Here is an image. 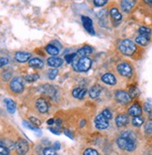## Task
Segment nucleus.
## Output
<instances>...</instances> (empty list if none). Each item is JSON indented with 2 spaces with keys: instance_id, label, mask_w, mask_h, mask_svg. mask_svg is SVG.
<instances>
[{
  "instance_id": "obj_27",
  "label": "nucleus",
  "mask_w": 152,
  "mask_h": 155,
  "mask_svg": "<svg viewBox=\"0 0 152 155\" xmlns=\"http://www.w3.org/2000/svg\"><path fill=\"white\" fill-rule=\"evenodd\" d=\"M23 125L24 126V127H26L27 129H30V130H32V131H35V132H37V133H40V131L36 127L35 125H33V124H31L30 122H27V121H23Z\"/></svg>"
},
{
  "instance_id": "obj_25",
  "label": "nucleus",
  "mask_w": 152,
  "mask_h": 155,
  "mask_svg": "<svg viewBox=\"0 0 152 155\" xmlns=\"http://www.w3.org/2000/svg\"><path fill=\"white\" fill-rule=\"evenodd\" d=\"M120 137L127 138V139H130V140H132V141H135V135L133 134V133H131V132H124V133H122Z\"/></svg>"
},
{
  "instance_id": "obj_33",
  "label": "nucleus",
  "mask_w": 152,
  "mask_h": 155,
  "mask_svg": "<svg viewBox=\"0 0 152 155\" xmlns=\"http://www.w3.org/2000/svg\"><path fill=\"white\" fill-rule=\"evenodd\" d=\"M39 79V75L38 74H29V75H27L25 77V80L27 81V82H29V83H32V82H35L36 80H38Z\"/></svg>"
},
{
  "instance_id": "obj_40",
  "label": "nucleus",
  "mask_w": 152,
  "mask_h": 155,
  "mask_svg": "<svg viewBox=\"0 0 152 155\" xmlns=\"http://www.w3.org/2000/svg\"><path fill=\"white\" fill-rule=\"evenodd\" d=\"M144 108H145V111L146 112H148V113H151V110H152V107L150 105V104H145L144 105Z\"/></svg>"
},
{
  "instance_id": "obj_16",
  "label": "nucleus",
  "mask_w": 152,
  "mask_h": 155,
  "mask_svg": "<svg viewBox=\"0 0 152 155\" xmlns=\"http://www.w3.org/2000/svg\"><path fill=\"white\" fill-rule=\"evenodd\" d=\"M92 52H93V49L90 46H85L80 50H78L77 56L79 58H87L88 54H90Z\"/></svg>"
},
{
  "instance_id": "obj_22",
  "label": "nucleus",
  "mask_w": 152,
  "mask_h": 155,
  "mask_svg": "<svg viewBox=\"0 0 152 155\" xmlns=\"http://www.w3.org/2000/svg\"><path fill=\"white\" fill-rule=\"evenodd\" d=\"M135 41L142 45V46H146V45H147L148 41H149V38H148V36H144V35H140L138 36V37L135 39Z\"/></svg>"
},
{
  "instance_id": "obj_29",
  "label": "nucleus",
  "mask_w": 152,
  "mask_h": 155,
  "mask_svg": "<svg viewBox=\"0 0 152 155\" xmlns=\"http://www.w3.org/2000/svg\"><path fill=\"white\" fill-rule=\"evenodd\" d=\"M139 89L137 88V87H131V89H130V96H131V98H135V97H137L138 95H139Z\"/></svg>"
},
{
  "instance_id": "obj_41",
  "label": "nucleus",
  "mask_w": 152,
  "mask_h": 155,
  "mask_svg": "<svg viewBox=\"0 0 152 155\" xmlns=\"http://www.w3.org/2000/svg\"><path fill=\"white\" fill-rule=\"evenodd\" d=\"M1 67H4L5 65H7L8 63V58H1Z\"/></svg>"
},
{
  "instance_id": "obj_46",
  "label": "nucleus",
  "mask_w": 152,
  "mask_h": 155,
  "mask_svg": "<svg viewBox=\"0 0 152 155\" xmlns=\"http://www.w3.org/2000/svg\"><path fill=\"white\" fill-rule=\"evenodd\" d=\"M151 4H152V1H151Z\"/></svg>"
},
{
  "instance_id": "obj_21",
  "label": "nucleus",
  "mask_w": 152,
  "mask_h": 155,
  "mask_svg": "<svg viewBox=\"0 0 152 155\" xmlns=\"http://www.w3.org/2000/svg\"><path fill=\"white\" fill-rule=\"evenodd\" d=\"M29 65L33 68H37V69H40L43 67V61L40 58H32L29 60Z\"/></svg>"
},
{
  "instance_id": "obj_37",
  "label": "nucleus",
  "mask_w": 152,
  "mask_h": 155,
  "mask_svg": "<svg viewBox=\"0 0 152 155\" xmlns=\"http://www.w3.org/2000/svg\"><path fill=\"white\" fill-rule=\"evenodd\" d=\"M0 153H1V155H8L10 154V150L6 147L1 146V148H0Z\"/></svg>"
},
{
  "instance_id": "obj_26",
  "label": "nucleus",
  "mask_w": 152,
  "mask_h": 155,
  "mask_svg": "<svg viewBox=\"0 0 152 155\" xmlns=\"http://www.w3.org/2000/svg\"><path fill=\"white\" fill-rule=\"evenodd\" d=\"M143 123H144V118H143L142 117H134L132 118V124L134 125L135 127H139L141 126Z\"/></svg>"
},
{
  "instance_id": "obj_6",
  "label": "nucleus",
  "mask_w": 152,
  "mask_h": 155,
  "mask_svg": "<svg viewBox=\"0 0 152 155\" xmlns=\"http://www.w3.org/2000/svg\"><path fill=\"white\" fill-rule=\"evenodd\" d=\"M95 126L97 127L98 129H100V130L107 129L109 127L108 120H107V118L102 114L98 115L96 117V118H95Z\"/></svg>"
},
{
  "instance_id": "obj_18",
  "label": "nucleus",
  "mask_w": 152,
  "mask_h": 155,
  "mask_svg": "<svg viewBox=\"0 0 152 155\" xmlns=\"http://www.w3.org/2000/svg\"><path fill=\"white\" fill-rule=\"evenodd\" d=\"M135 4V1H130V0H123L120 3V6H121V8L124 11V12H130L131 8H133Z\"/></svg>"
},
{
  "instance_id": "obj_39",
  "label": "nucleus",
  "mask_w": 152,
  "mask_h": 155,
  "mask_svg": "<svg viewBox=\"0 0 152 155\" xmlns=\"http://www.w3.org/2000/svg\"><path fill=\"white\" fill-rule=\"evenodd\" d=\"M30 120H31V122H33L34 124H35V126H40V120H39L38 118H36V117H30Z\"/></svg>"
},
{
  "instance_id": "obj_44",
  "label": "nucleus",
  "mask_w": 152,
  "mask_h": 155,
  "mask_svg": "<svg viewBox=\"0 0 152 155\" xmlns=\"http://www.w3.org/2000/svg\"><path fill=\"white\" fill-rule=\"evenodd\" d=\"M49 131H51L53 134H60V131L59 130H55V129H53V128H49Z\"/></svg>"
},
{
  "instance_id": "obj_10",
  "label": "nucleus",
  "mask_w": 152,
  "mask_h": 155,
  "mask_svg": "<svg viewBox=\"0 0 152 155\" xmlns=\"http://www.w3.org/2000/svg\"><path fill=\"white\" fill-rule=\"evenodd\" d=\"M36 106H37L38 110L40 113H46L48 111V104L46 101L42 98H40L37 102H36Z\"/></svg>"
},
{
  "instance_id": "obj_30",
  "label": "nucleus",
  "mask_w": 152,
  "mask_h": 155,
  "mask_svg": "<svg viewBox=\"0 0 152 155\" xmlns=\"http://www.w3.org/2000/svg\"><path fill=\"white\" fill-rule=\"evenodd\" d=\"M145 132L147 134H152V120L147 122L145 126Z\"/></svg>"
},
{
  "instance_id": "obj_42",
  "label": "nucleus",
  "mask_w": 152,
  "mask_h": 155,
  "mask_svg": "<svg viewBox=\"0 0 152 155\" xmlns=\"http://www.w3.org/2000/svg\"><path fill=\"white\" fill-rule=\"evenodd\" d=\"M60 148H61V144L57 141V142H56L55 144H53V150H60Z\"/></svg>"
},
{
  "instance_id": "obj_2",
  "label": "nucleus",
  "mask_w": 152,
  "mask_h": 155,
  "mask_svg": "<svg viewBox=\"0 0 152 155\" xmlns=\"http://www.w3.org/2000/svg\"><path fill=\"white\" fill-rule=\"evenodd\" d=\"M119 50L122 54L131 56L136 51V45L133 43L131 40H124L119 44Z\"/></svg>"
},
{
  "instance_id": "obj_19",
  "label": "nucleus",
  "mask_w": 152,
  "mask_h": 155,
  "mask_svg": "<svg viewBox=\"0 0 152 155\" xmlns=\"http://www.w3.org/2000/svg\"><path fill=\"white\" fill-rule=\"evenodd\" d=\"M4 102H5V104H6V106H7L8 111L10 112L11 114H13V113L15 112V110H16V104H15V103L12 101V100L8 99V98H6V99L4 100Z\"/></svg>"
},
{
  "instance_id": "obj_11",
  "label": "nucleus",
  "mask_w": 152,
  "mask_h": 155,
  "mask_svg": "<svg viewBox=\"0 0 152 155\" xmlns=\"http://www.w3.org/2000/svg\"><path fill=\"white\" fill-rule=\"evenodd\" d=\"M129 123V117L127 115H118L115 117V124L118 127H123Z\"/></svg>"
},
{
  "instance_id": "obj_24",
  "label": "nucleus",
  "mask_w": 152,
  "mask_h": 155,
  "mask_svg": "<svg viewBox=\"0 0 152 155\" xmlns=\"http://www.w3.org/2000/svg\"><path fill=\"white\" fill-rule=\"evenodd\" d=\"M110 15L115 21H120L122 19V15L120 14L118 8H113L110 11Z\"/></svg>"
},
{
  "instance_id": "obj_13",
  "label": "nucleus",
  "mask_w": 152,
  "mask_h": 155,
  "mask_svg": "<svg viewBox=\"0 0 152 155\" xmlns=\"http://www.w3.org/2000/svg\"><path fill=\"white\" fill-rule=\"evenodd\" d=\"M47 62H48L49 66L53 67V68H58L62 65L63 60H62L60 58H57V57H52V58H49L47 59Z\"/></svg>"
},
{
  "instance_id": "obj_20",
  "label": "nucleus",
  "mask_w": 152,
  "mask_h": 155,
  "mask_svg": "<svg viewBox=\"0 0 152 155\" xmlns=\"http://www.w3.org/2000/svg\"><path fill=\"white\" fill-rule=\"evenodd\" d=\"M86 93V90L82 87H75L73 91V95L77 99H83Z\"/></svg>"
},
{
  "instance_id": "obj_23",
  "label": "nucleus",
  "mask_w": 152,
  "mask_h": 155,
  "mask_svg": "<svg viewBox=\"0 0 152 155\" xmlns=\"http://www.w3.org/2000/svg\"><path fill=\"white\" fill-rule=\"evenodd\" d=\"M45 50L48 54H52V56H57V54H58V53H59V49L53 44L47 45V46L45 47Z\"/></svg>"
},
{
  "instance_id": "obj_7",
  "label": "nucleus",
  "mask_w": 152,
  "mask_h": 155,
  "mask_svg": "<svg viewBox=\"0 0 152 155\" xmlns=\"http://www.w3.org/2000/svg\"><path fill=\"white\" fill-rule=\"evenodd\" d=\"M118 72L123 75V76H126V77H131L132 74V69L131 67L128 64V63H121L118 66Z\"/></svg>"
},
{
  "instance_id": "obj_32",
  "label": "nucleus",
  "mask_w": 152,
  "mask_h": 155,
  "mask_svg": "<svg viewBox=\"0 0 152 155\" xmlns=\"http://www.w3.org/2000/svg\"><path fill=\"white\" fill-rule=\"evenodd\" d=\"M43 154L44 155H57L56 150L53 148H45L43 150Z\"/></svg>"
},
{
  "instance_id": "obj_34",
  "label": "nucleus",
  "mask_w": 152,
  "mask_h": 155,
  "mask_svg": "<svg viewBox=\"0 0 152 155\" xmlns=\"http://www.w3.org/2000/svg\"><path fill=\"white\" fill-rule=\"evenodd\" d=\"M57 74H58V71L57 70H52V71H49V74H48V77H49V79H51V80H53L56 77H57Z\"/></svg>"
},
{
  "instance_id": "obj_12",
  "label": "nucleus",
  "mask_w": 152,
  "mask_h": 155,
  "mask_svg": "<svg viewBox=\"0 0 152 155\" xmlns=\"http://www.w3.org/2000/svg\"><path fill=\"white\" fill-rule=\"evenodd\" d=\"M129 114L131 116H132L133 117H139L142 113V108L139 104H132L130 108H129V110H128Z\"/></svg>"
},
{
  "instance_id": "obj_4",
  "label": "nucleus",
  "mask_w": 152,
  "mask_h": 155,
  "mask_svg": "<svg viewBox=\"0 0 152 155\" xmlns=\"http://www.w3.org/2000/svg\"><path fill=\"white\" fill-rule=\"evenodd\" d=\"M11 89L15 93H20L24 89V79L22 77H15L10 83Z\"/></svg>"
},
{
  "instance_id": "obj_3",
  "label": "nucleus",
  "mask_w": 152,
  "mask_h": 155,
  "mask_svg": "<svg viewBox=\"0 0 152 155\" xmlns=\"http://www.w3.org/2000/svg\"><path fill=\"white\" fill-rule=\"evenodd\" d=\"M118 146L124 150H128V151H132L135 149V141H132L127 138H123V137H119L117 140Z\"/></svg>"
},
{
  "instance_id": "obj_5",
  "label": "nucleus",
  "mask_w": 152,
  "mask_h": 155,
  "mask_svg": "<svg viewBox=\"0 0 152 155\" xmlns=\"http://www.w3.org/2000/svg\"><path fill=\"white\" fill-rule=\"evenodd\" d=\"M15 150L19 155H24L29 150V145L26 140L20 138L15 143Z\"/></svg>"
},
{
  "instance_id": "obj_1",
  "label": "nucleus",
  "mask_w": 152,
  "mask_h": 155,
  "mask_svg": "<svg viewBox=\"0 0 152 155\" xmlns=\"http://www.w3.org/2000/svg\"><path fill=\"white\" fill-rule=\"evenodd\" d=\"M91 59L88 58H79L76 56L73 61V67L77 71H86L91 67Z\"/></svg>"
},
{
  "instance_id": "obj_38",
  "label": "nucleus",
  "mask_w": 152,
  "mask_h": 155,
  "mask_svg": "<svg viewBox=\"0 0 152 155\" xmlns=\"http://www.w3.org/2000/svg\"><path fill=\"white\" fill-rule=\"evenodd\" d=\"M107 3V1H105V0H96V1H94V5L97 6V7H102L103 5H105Z\"/></svg>"
},
{
  "instance_id": "obj_28",
  "label": "nucleus",
  "mask_w": 152,
  "mask_h": 155,
  "mask_svg": "<svg viewBox=\"0 0 152 155\" xmlns=\"http://www.w3.org/2000/svg\"><path fill=\"white\" fill-rule=\"evenodd\" d=\"M139 33L141 35H144V36H148L151 33V30L148 28V27L146 26H141L139 28Z\"/></svg>"
},
{
  "instance_id": "obj_35",
  "label": "nucleus",
  "mask_w": 152,
  "mask_h": 155,
  "mask_svg": "<svg viewBox=\"0 0 152 155\" xmlns=\"http://www.w3.org/2000/svg\"><path fill=\"white\" fill-rule=\"evenodd\" d=\"M84 155H99L98 154V151L96 150L93 149H86L84 151Z\"/></svg>"
},
{
  "instance_id": "obj_14",
  "label": "nucleus",
  "mask_w": 152,
  "mask_h": 155,
  "mask_svg": "<svg viewBox=\"0 0 152 155\" xmlns=\"http://www.w3.org/2000/svg\"><path fill=\"white\" fill-rule=\"evenodd\" d=\"M31 57L29 53L26 52H17L15 54V59L19 62H26Z\"/></svg>"
},
{
  "instance_id": "obj_45",
  "label": "nucleus",
  "mask_w": 152,
  "mask_h": 155,
  "mask_svg": "<svg viewBox=\"0 0 152 155\" xmlns=\"http://www.w3.org/2000/svg\"><path fill=\"white\" fill-rule=\"evenodd\" d=\"M53 122H55V120H53V118H51V120H49L47 121V123H48V124H50V125L53 124Z\"/></svg>"
},
{
  "instance_id": "obj_8",
  "label": "nucleus",
  "mask_w": 152,
  "mask_h": 155,
  "mask_svg": "<svg viewBox=\"0 0 152 155\" xmlns=\"http://www.w3.org/2000/svg\"><path fill=\"white\" fill-rule=\"evenodd\" d=\"M82 23L85 27V29L91 35H95V30L93 27V22L89 17L86 16H82Z\"/></svg>"
},
{
  "instance_id": "obj_31",
  "label": "nucleus",
  "mask_w": 152,
  "mask_h": 155,
  "mask_svg": "<svg viewBox=\"0 0 152 155\" xmlns=\"http://www.w3.org/2000/svg\"><path fill=\"white\" fill-rule=\"evenodd\" d=\"M76 56H77V53H75V54H66V56H65V59H66V61L68 63H73V61L74 60Z\"/></svg>"
},
{
  "instance_id": "obj_43",
  "label": "nucleus",
  "mask_w": 152,
  "mask_h": 155,
  "mask_svg": "<svg viewBox=\"0 0 152 155\" xmlns=\"http://www.w3.org/2000/svg\"><path fill=\"white\" fill-rule=\"evenodd\" d=\"M64 134L68 136V137H70V138H71V139H73V134H71V133L69 131V130H65L64 131Z\"/></svg>"
},
{
  "instance_id": "obj_9",
  "label": "nucleus",
  "mask_w": 152,
  "mask_h": 155,
  "mask_svg": "<svg viewBox=\"0 0 152 155\" xmlns=\"http://www.w3.org/2000/svg\"><path fill=\"white\" fill-rule=\"evenodd\" d=\"M115 99H117L119 103H122V104H127L131 100L130 94L123 90H118L115 92Z\"/></svg>"
},
{
  "instance_id": "obj_17",
  "label": "nucleus",
  "mask_w": 152,
  "mask_h": 155,
  "mask_svg": "<svg viewBox=\"0 0 152 155\" xmlns=\"http://www.w3.org/2000/svg\"><path fill=\"white\" fill-rule=\"evenodd\" d=\"M101 91H102V87L99 85H95L89 89V96L92 99H96L101 94Z\"/></svg>"
},
{
  "instance_id": "obj_15",
  "label": "nucleus",
  "mask_w": 152,
  "mask_h": 155,
  "mask_svg": "<svg viewBox=\"0 0 152 155\" xmlns=\"http://www.w3.org/2000/svg\"><path fill=\"white\" fill-rule=\"evenodd\" d=\"M102 81L107 85H115L117 83L115 77L112 74H105L102 76Z\"/></svg>"
},
{
  "instance_id": "obj_36",
  "label": "nucleus",
  "mask_w": 152,
  "mask_h": 155,
  "mask_svg": "<svg viewBox=\"0 0 152 155\" xmlns=\"http://www.w3.org/2000/svg\"><path fill=\"white\" fill-rule=\"evenodd\" d=\"M102 115H103L108 120L112 118V113L110 112V110H108V109H105V110H103V111H102Z\"/></svg>"
}]
</instances>
